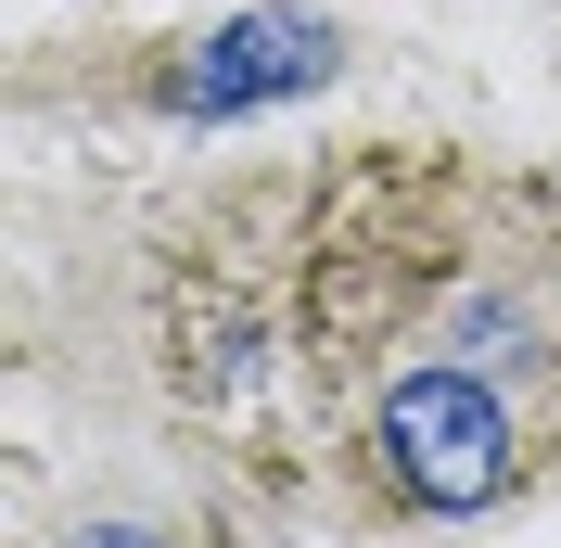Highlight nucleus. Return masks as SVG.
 <instances>
[{
  "mask_svg": "<svg viewBox=\"0 0 561 548\" xmlns=\"http://www.w3.org/2000/svg\"><path fill=\"white\" fill-rule=\"evenodd\" d=\"M307 77H332V26L319 13H243L179 65V103L230 115V103H268V90H307Z\"/></svg>",
  "mask_w": 561,
  "mask_h": 548,
  "instance_id": "nucleus-1",
  "label": "nucleus"
},
{
  "mask_svg": "<svg viewBox=\"0 0 561 548\" xmlns=\"http://www.w3.org/2000/svg\"><path fill=\"white\" fill-rule=\"evenodd\" d=\"M77 548H167V536H140V523H90Z\"/></svg>",
  "mask_w": 561,
  "mask_h": 548,
  "instance_id": "nucleus-2",
  "label": "nucleus"
}]
</instances>
